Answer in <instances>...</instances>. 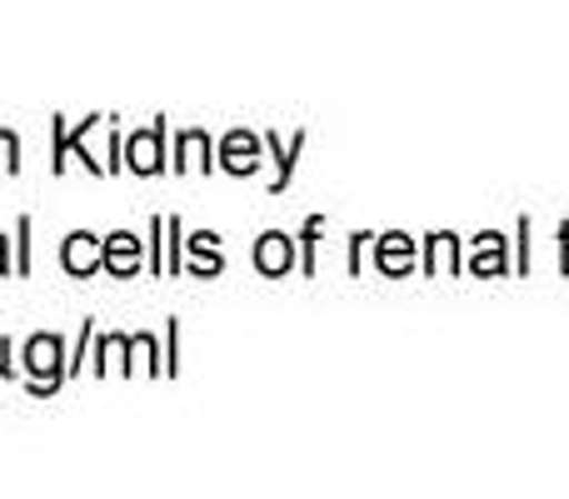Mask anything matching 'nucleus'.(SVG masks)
Segmentation results:
<instances>
[{"label":"nucleus","instance_id":"obj_1","mask_svg":"<svg viewBox=\"0 0 569 499\" xmlns=\"http://www.w3.org/2000/svg\"><path fill=\"white\" fill-rule=\"evenodd\" d=\"M20 370H26V385L30 395H56L60 385L70 380V355H66V340L60 335H30L26 350H20Z\"/></svg>","mask_w":569,"mask_h":499},{"label":"nucleus","instance_id":"obj_2","mask_svg":"<svg viewBox=\"0 0 569 499\" xmlns=\"http://www.w3.org/2000/svg\"><path fill=\"white\" fill-rule=\"evenodd\" d=\"M120 166L136 170V176H160L166 170V120H156V126L136 130V136L120 140Z\"/></svg>","mask_w":569,"mask_h":499},{"label":"nucleus","instance_id":"obj_3","mask_svg":"<svg viewBox=\"0 0 569 499\" xmlns=\"http://www.w3.org/2000/svg\"><path fill=\"white\" fill-rule=\"evenodd\" d=\"M100 255H106V240H96L90 230H76V236H66V246H60V270L86 280V275L100 270Z\"/></svg>","mask_w":569,"mask_h":499},{"label":"nucleus","instance_id":"obj_4","mask_svg":"<svg viewBox=\"0 0 569 499\" xmlns=\"http://www.w3.org/2000/svg\"><path fill=\"white\" fill-rule=\"evenodd\" d=\"M140 240L130 236V230H116V236H106V255H100V270H110L116 280H130V275L140 270Z\"/></svg>","mask_w":569,"mask_h":499},{"label":"nucleus","instance_id":"obj_5","mask_svg":"<svg viewBox=\"0 0 569 499\" xmlns=\"http://www.w3.org/2000/svg\"><path fill=\"white\" fill-rule=\"evenodd\" d=\"M220 166H226L230 176H250V170H260V140L250 136V130L226 136V146H220Z\"/></svg>","mask_w":569,"mask_h":499},{"label":"nucleus","instance_id":"obj_6","mask_svg":"<svg viewBox=\"0 0 569 499\" xmlns=\"http://www.w3.org/2000/svg\"><path fill=\"white\" fill-rule=\"evenodd\" d=\"M216 166V150H210L206 130H186L176 140V170H210Z\"/></svg>","mask_w":569,"mask_h":499},{"label":"nucleus","instance_id":"obj_7","mask_svg":"<svg viewBox=\"0 0 569 499\" xmlns=\"http://www.w3.org/2000/svg\"><path fill=\"white\" fill-rule=\"evenodd\" d=\"M256 265H260L266 275H284V270L295 265V246H290L284 236H266V240L256 246Z\"/></svg>","mask_w":569,"mask_h":499},{"label":"nucleus","instance_id":"obj_8","mask_svg":"<svg viewBox=\"0 0 569 499\" xmlns=\"http://www.w3.org/2000/svg\"><path fill=\"white\" fill-rule=\"evenodd\" d=\"M96 355H100L96 375H110V370H126L130 375V360H126V355H130V335H100Z\"/></svg>","mask_w":569,"mask_h":499},{"label":"nucleus","instance_id":"obj_9","mask_svg":"<svg viewBox=\"0 0 569 499\" xmlns=\"http://www.w3.org/2000/svg\"><path fill=\"white\" fill-rule=\"evenodd\" d=\"M186 250H190V270H196V275H220V246H216V236H190Z\"/></svg>","mask_w":569,"mask_h":499},{"label":"nucleus","instance_id":"obj_10","mask_svg":"<svg viewBox=\"0 0 569 499\" xmlns=\"http://www.w3.org/2000/svg\"><path fill=\"white\" fill-rule=\"evenodd\" d=\"M166 270H186V226L180 220H166Z\"/></svg>","mask_w":569,"mask_h":499},{"label":"nucleus","instance_id":"obj_11","mask_svg":"<svg viewBox=\"0 0 569 499\" xmlns=\"http://www.w3.org/2000/svg\"><path fill=\"white\" fill-rule=\"evenodd\" d=\"M0 176H20V136L0 130Z\"/></svg>","mask_w":569,"mask_h":499},{"label":"nucleus","instance_id":"obj_12","mask_svg":"<svg viewBox=\"0 0 569 499\" xmlns=\"http://www.w3.org/2000/svg\"><path fill=\"white\" fill-rule=\"evenodd\" d=\"M16 236H20V246H16V270H20V275H30V216H20Z\"/></svg>","mask_w":569,"mask_h":499},{"label":"nucleus","instance_id":"obj_13","mask_svg":"<svg viewBox=\"0 0 569 499\" xmlns=\"http://www.w3.org/2000/svg\"><path fill=\"white\" fill-rule=\"evenodd\" d=\"M10 340H0V380H16V360H10Z\"/></svg>","mask_w":569,"mask_h":499},{"label":"nucleus","instance_id":"obj_14","mask_svg":"<svg viewBox=\"0 0 569 499\" xmlns=\"http://www.w3.org/2000/svg\"><path fill=\"white\" fill-rule=\"evenodd\" d=\"M0 275H10V255H6V236H0Z\"/></svg>","mask_w":569,"mask_h":499}]
</instances>
